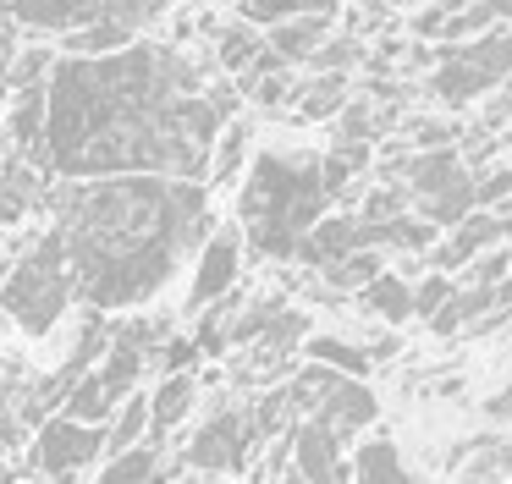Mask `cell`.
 Segmentation results:
<instances>
[{"label": "cell", "mask_w": 512, "mask_h": 484, "mask_svg": "<svg viewBox=\"0 0 512 484\" xmlns=\"http://www.w3.org/2000/svg\"><path fill=\"white\" fill-rule=\"evenodd\" d=\"M457 143V121H408V149L430 154V149H452Z\"/></svg>", "instance_id": "obj_36"}, {"label": "cell", "mask_w": 512, "mask_h": 484, "mask_svg": "<svg viewBox=\"0 0 512 484\" xmlns=\"http://www.w3.org/2000/svg\"><path fill=\"white\" fill-rule=\"evenodd\" d=\"M501 242V226H496V215H485V209H474L468 220H457L452 226V237H441L430 248V259H435V270L441 275H457V270H468V259H479L485 248H496Z\"/></svg>", "instance_id": "obj_9"}, {"label": "cell", "mask_w": 512, "mask_h": 484, "mask_svg": "<svg viewBox=\"0 0 512 484\" xmlns=\"http://www.w3.org/2000/svg\"><path fill=\"white\" fill-rule=\"evenodd\" d=\"M347 484H413V479H408V468H402L397 446H391L386 435H375V440H364V446L353 451Z\"/></svg>", "instance_id": "obj_17"}, {"label": "cell", "mask_w": 512, "mask_h": 484, "mask_svg": "<svg viewBox=\"0 0 512 484\" xmlns=\"http://www.w3.org/2000/svg\"><path fill=\"white\" fill-rule=\"evenodd\" d=\"M138 374H144V347H138V341H127V336H111V352H105V363L94 369V380L105 385V396H111L116 407L133 396Z\"/></svg>", "instance_id": "obj_18"}, {"label": "cell", "mask_w": 512, "mask_h": 484, "mask_svg": "<svg viewBox=\"0 0 512 484\" xmlns=\"http://www.w3.org/2000/svg\"><path fill=\"white\" fill-rule=\"evenodd\" d=\"M12 55H17V33H12V28H0V77H6V66H12Z\"/></svg>", "instance_id": "obj_38"}, {"label": "cell", "mask_w": 512, "mask_h": 484, "mask_svg": "<svg viewBox=\"0 0 512 484\" xmlns=\"http://www.w3.org/2000/svg\"><path fill=\"white\" fill-rule=\"evenodd\" d=\"M243 88L254 94L259 110H287L292 94H298V77H292V72H265V77H248Z\"/></svg>", "instance_id": "obj_32"}, {"label": "cell", "mask_w": 512, "mask_h": 484, "mask_svg": "<svg viewBox=\"0 0 512 484\" xmlns=\"http://www.w3.org/2000/svg\"><path fill=\"white\" fill-rule=\"evenodd\" d=\"M193 468H237L248 457V418L237 413H221L215 424H204L188 446Z\"/></svg>", "instance_id": "obj_11"}, {"label": "cell", "mask_w": 512, "mask_h": 484, "mask_svg": "<svg viewBox=\"0 0 512 484\" xmlns=\"http://www.w3.org/2000/svg\"><path fill=\"white\" fill-rule=\"evenodd\" d=\"M248 149H254V127L232 116L221 132H215V143H210V160H204V176H210L215 187H232V176L248 165Z\"/></svg>", "instance_id": "obj_16"}, {"label": "cell", "mask_w": 512, "mask_h": 484, "mask_svg": "<svg viewBox=\"0 0 512 484\" xmlns=\"http://www.w3.org/2000/svg\"><path fill=\"white\" fill-rule=\"evenodd\" d=\"M457 292V281L452 275H441V270H430V275H419V281L408 286V297H413V314L419 319H435L446 308V297Z\"/></svg>", "instance_id": "obj_30"}, {"label": "cell", "mask_w": 512, "mask_h": 484, "mask_svg": "<svg viewBox=\"0 0 512 484\" xmlns=\"http://www.w3.org/2000/svg\"><path fill=\"white\" fill-rule=\"evenodd\" d=\"M430 94L441 99V105L463 110V105H474V99L496 94V83H490V77H479L474 66H468V61H457V55L441 44V55H435V72H430Z\"/></svg>", "instance_id": "obj_13"}, {"label": "cell", "mask_w": 512, "mask_h": 484, "mask_svg": "<svg viewBox=\"0 0 512 484\" xmlns=\"http://www.w3.org/2000/svg\"><path fill=\"white\" fill-rule=\"evenodd\" d=\"M6 132H12V149L23 154V160H39V149H45V88H17L12 99H6Z\"/></svg>", "instance_id": "obj_14"}, {"label": "cell", "mask_w": 512, "mask_h": 484, "mask_svg": "<svg viewBox=\"0 0 512 484\" xmlns=\"http://www.w3.org/2000/svg\"><path fill=\"white\" fill-rule=\"evenodd\" d=\"M39 193H45V182H39L34 160L12 154V160L0 165V226H17V220L39 204Z\"/></svg>", "instance_id": "obj_15"}, {"label": "cell", "mask_w": 512, "mask_h": 484, "mask_svg": "<svg viewBox=\"0 0 512 484\" xmlns=\"http://www.w3.org/2000/svg\"><path fill=\"white\" fill-rule=\"evenodd\" d=\"M386 11H419V6H430V0H380Z\"/></svg>", "instance_id": "obj_40"}, {"label": "cell", "mask_w": 512, "mask_h": 484, "mask_svg": "<svg viewBox=\"0 0 512 484\" xmlns=\"http://www.w3.org/2000/svg\"><path fill=\"white\" fill-rule=\"evenodd\" d=\"M155 462H160L155 440H149V446L138 440V446L105 457V468H100V479H94V484H155Z\"/></svg>", "instance_id": "obj_26"}, {"label": "cell", "mask_w": 512, "mask_h": 484, "mask_svg": "<svg viewBox=\"0 0 512 484\" xmlns=\"http://www.w3.org/2000/svg\"><path fill=\"white\" fill-rule=\"evenodd\" d=\"M105 6L100 0H6V22L12 28H34L45 39H67V33L100 22Z\"/></svg>", "instance_id": "obj_6"}, {"label": "cell", "mask_w": 512, "mask_h": 484, "mask_svg": "<svg viewBox=\"0 0 512 484\" xmlns=\"http://www.w3.org/2000/svg\"><path fill=\"white\" fill-rule=\"evenodd\" d=\"M507 347H512V336H507Z\"/></svg>", "instance_id": "obj_44"}, {"label": "cell", "mask_w": 512, "mask_h": 484, "mask_svg": "<svg viewBox=\"0 0 512 484\" xmlns=\"http://www.w3.org/2000/svg\"><path fill=\"white\" fill-rule=\"evenodd\" d=\"M210 226L204 182L171 176H94L61 182L56 237L67 253L72 297L94 308L149 303L177 275Z\"/></svg>", "instance_id": "obj_1"}, {"label": "cell", "mask_w": 512, "mask_h": 484, "mask_svg": "<svg viewBox=\"0 0 512 484\" xmlns=\"http://www.w3.org/2000/svg\"><path fill=\"white\" fill-rule=\"evenodd\" d=\"M358 248H364V226H358V215H320L309 231H303L298 259L331 270L336 259H347V253H358Z\"/></svg>", "instance_id": "obj_10"}, {"label": "cell", "mask_w": 512, "mask_h": 484, "mask_svg": "<svg viewBox=\"0 0 512 484\" xmlns=\"http://www.w3.org/2000/svg\"><path fill=\"white\" fill-rule=\"evenodd\" d=\"M6 99H12V88H6V83H0V116H6Z\"/></svg>", "instance_id": "obj_41"}, {"label": "cell", "mask_w": 512, "mask_h": 484, "mask_svg": "<svg viewBox=\"0 0 512 484\" xmlns=\"http://www.w3.org/2000/svg\"><path fill=\"white\" fill-rule=\"evenodd\" d=\"M105 457V429H89V424H72V418H50L39 424V440H34V468L56 484H72L89 462Z\"/></svg>", "instance_id": "obj_4"}, {"label": "cell", "mask_w": 512, "mask_h": 484, "mask_svg": "<svg viewBox=\"0 0 512 484\" xmlns=\"http://www.w3.org/2000/svg\"><path fill=\"white\" fill-rule=\"evenodd\" d=\"M0 165H6V143H0Z\"/></svg>", "instance_id": "obj_43"}, {"label": "cell", "mask_w": 512, "mask_h": 484, "mask_svg": "<svg viewBox=\"0 0 512 484\" xmlns=\"http://www.w3.org/2000/svg\"><path fill=\"white\" fill-rule=\"evenodd\" d=\"M303 352H309V363L336 369L342 380H364V374H369V352L364 347H347L342 336H309V341H303Z\"/></svg>", "instance_id": "obj_25"}, {"label": "cell", "mask_w": 512, "mask_h": 484, "mask_svg": "<svg viewBox=\"0 0 512 484\" xmlns=\"http://www.w3.org/2000/svg\"><path fill=\"white\" fill-rule=\"evenodd\" d=\"M72 303V275H67V253H61V237L45 231L39 242H28L17 253V264L0 281V308L28 330V336H45L56 330V319L67 314Z\"/></svg>", "instance_id": "obj_3"}, {"label": "cell", "mask_w": 512, "mask_h": 484, "mask_svg": "<svg viewBox=\"0 0 512 484\" xmlns=\"http://www.w3.org/2000/svg\"><path fill=\"white\" fill-rule=\"evenodd\" d=\"M380 270H386L380 253L375 248H358V253H347V259H336L331 270H325V281H331V286H369Z\"/></svg>", "instance_id": "obj_29"}, {"label": "cell", "mask_w": 512, "mask_h": 484, "mask_svg": "<svg viewBox=\"0 0 512 484\" xmlns=\"http://www.w3.org/2000/svg\"><path fill=\"white\" fill-rule=\"evenodd\" d=\"M188 407H193V380H188V374H166L160 391L149 396V429H155V435L177 429L182 418H188Z\"/></svg>", "instance_id": "obj_23"}, {"label": "cell", "mask_w": 512, "mask_h": 484, "mask_svg": "<svg viewBox=\"0 0 512 484\" xmlns=\"http://www.w3.org/2000/svg\"><path fill=\"white\" fill-rule=\"evenodd\" d=\"M397 215H408V187L402 182H386V187H375V193L364 198V226H386V220H397Z\"/></svg>", "instance_id": "obj_33"}, {"label": "cell", "mask_w": 512, "mask_h": 484, "mask_svg": "<svg viewBox=\"0 0 512 484\" xmlns=\"http://www.w3.org/2000/svg\"><path fill=\"white\" fill-rule=\"evenodd\" d=\"M375 391H369L364 380H336L331 391L320 396V407H314L309 418H320L325 429H331L336 440H347L353 429H364V424H375Z\"/></svg>", "instance_id": "obj_8"}, {"label": "cell", "mask_w": 512, "mask_h": 484, "mask_svg": "<svg viewBox=\"0 0 512 484\" xmlns=\"http://www.w3.org/2000/svg\"><path fill=\"white\" fill-rule=\"evenodd\" d=\"M336 11H342V0H237V22L259 33L287 17H336Z\"/></svg>", "instance_id": "obj_20"}, {"label": "cell", "mask_w": 512, "mask_h": 484, "mask_svg": "<svg viewBox=\"0 0 512 484\" xmlns=\"http://www.w3.org/2000/svg\"><path fill=\"white\" fill-rule=\"evenodd\" d=\"M0 484H6V479H0Z\"/></svg>", "instance_id": "obj_46"}, {"label": "cell", "mask_w": 512, "mask_h": 484, "mask_svg": "<svg viewBox=\"0 0 512 484\" xmlns=\"http://www.w3.org/2000/svg\"><path fill=\"white\" fill-rule=\"evenodd\" d=\"M468 286H501L512 275V248H485L479 259H468Z\"/></svg>", "instance_id": "obj_35"}, {"label": "cell", "mask_w": 512, "mask_h": 484, "mask_svg": "<svg viewBox=\"0 0 512 484\" xmlns=\"http://www.w3.org/2000/svg\"><path fill=\"white\" fill-rule=\"evenodd\" d=\"M265 50V33L248 28V22H226V28H215V66L221 72H248V61Z\"/></svg>", "instance_id": "obj_22"}, {"label": "cell", "mask_w": 512, "mask_h": 484, "mask_svg": "<svg viewBox=\"0 0 512 484\" xmlns=\"http://www.w3.org/2000/svg\"><path fill=\"white\" fill-rule=\"evenodd\" d=\"M320 165L309 154H259L243 187V231L265 259H292L303 231L325 215Z\"/></svg>", "instance_id": "obj_2"}, {"label": "cell", "mask_w": 512, "mask_h": 484, "mask_svg": "<svg viewBox=\"0 0 512 484\" xmlns=\"http://www.w3.org/2000/svg\"><path fill=\"white\" fill-rule=\"evenodd\" d=\"M501 468H507V473H512V451H501Z\"/></svg>", "instance_id": "obj_42"}, {"label": "cell", "mask_w": 512, "mask_h": 484, "mask_svg": "<svg viewBox=\"0 0 512 484\" xmlns=\"http://www.w3.org/2000/svg\"><path fill=\"white\" fill-rule=\"evenodd\" d=\"M490 418H501V424H512V391L490 396Z\"/></svg>", "instance_id": "obj_39"}, {"label": "cell", "mask_w": 512, "mask_h": 484, "mask_svg": "<svg viewBox=\"0 0 512 484\" xmlns=\"http://www.w3.org/2000/svg\"><path fill=\"white\" fill-rule=\"evenodd\" d=\"M127 44H133V28L100 17V22H89V28L67 33V39H61V55H67V61H105V55L127 50Z\"/></svg>", "instance_id": "obj_21"}, {"label": "cell", "mask_w": 512, "mask_h": 484, "mask_svg": "<svg viewBox=\"0 0 512 484\" xmlns=\"http://www.w3.org/2000/svg\"><path fill=\"white\" fill-rule=\"evenodd\" d=\"M292 457H298V479L303 484H347V462H342V440L320 424L303 418L292 435Z\"/></svg>", "instance_id": "obj_7"}, {"label": "cell", "mask_w": 512, "mask_h": 484, "mask_svg": "<svg viewBox=\"0 0 512 484\" xmlns=\"http://www.w3.org/2000/svg\"><path fill=\"white\" fill-rule=\"evenodd\" d=\"M144 424H149V402H144V396H127V402H122V413H116L111 424H105V457H116V451L138 446Z\"/></svg>", "instance_id": "obj_28"}, {"label": "cell", "mask_w": 512, "mask_h": 484, "mask_svg": "<svg viewBox=\"0 0 512 484\" xmlns=\"http://www.w3.org/2000/svg\"><path fill=\"white\" fill-rule=\"evenodd\" d=\"M292 484H303V479H292Z\"/></svg>", "instance_id": "obj_45"}, {"label": "cell", "mask_w": 512, "mask_h": 484, "mask_svg": "<svg viewBox=\"0 0 512 484\" xmlns=\"http://www.w3.org/2000/svg\"><path fill=\"white\" fill-rule=\"evenodd\" d=\"M50 72H56V50H50V44H28V50L12 55V66H6L0 83L12 88V94H17V88H45Z\"/></svg>", "instance_id": "obj_27"}, {"label": "cell", "mask_w": 512, "mask_h": 484, "mask_svg": "<svg viewBox=\"0 0 512 484\" xmlns=\"http://www.w3.org/2000/svg\"><path fill=\"white\" fill-rule=\"evenodd\" d=\"M331 33H336V17H287V22H276V28H265V50L276 55L281 66H303V61H314V50H320Z\"/></svg>", "instance_id": "obj_12"}, {"label": "cell", "mask_w": 512, "mask_h": 484, "mask_svg": "<svg viewBox=\"0 0 512 484\" xmlns=\"http://www.w3.org/2000/svg\"><path fill=\"white\" fill-rule=\"evenodd\" d=\"M347 77L342 72H314V83H298L292 94V121H331L347 105Z\"/></svg>", "instance_id": "obj_19"}, {"label": "cell", "mask_w": 512, "mask_h": 484, "mask_svg": "<svg viewBox=\"0 0 512 484\" xmlns=\"http://www.w3.org/2000/svg\"><path fill=\"white\" fill-rule=\"evenodd\" d=\"M237 270H243V231H232V226L210 231L199 253V270H193V286H188V314H204L210 303H221L232 292Z\"/></svg>", "instance_id": "obj_5"}, {"label": "cell", "mask_w": 512, "mask_h": 484, "mask_svg": "<svg viewBox=\"0 0 512 484\" xmlns=\"http://www.w3.org/2000/svg\"><path fill=\"white\" fill-rule=\"evenodd\" d=\"M364 292V308H375L386 325H402V319L413 314V297H408V275H397V270H380L369 286H358Z\"/></svg>", "instance_id": "obj_24"}, {"label": "cell", "mask_w": 512, "mask_h": 484, "mask_svg": "<svg viewBox=\"0 0 512 484\" xmlns=\"http://www.w3.org/2000/svg\"><path fill=\"white\" fill-rule=\"evenodd\" d=\"M193 358H199V347H193V341H171V347H166L171 374H188V369H193Z\"/></svg>", "instance_id": "obj_37"}, {"label": "cell", "mask_w": 512, "mask_h": 484, "mask_svg": "<svg viewBox=\"0 0 512 484\" xmlns=\"http://www.w3.org/2000/svg\"><path fill=\"white\" fill-rule=\"evenodd\" d=\"M474 209H485V215H507L512 209V171H490L474 182Z\"/></svg>", "instance_id": "obj_34"}, {"label": "cell", "mask_w": 512, "mask_h": 484, "mask_svg": "<svg viewBox=\"0 0 512 484\" xmlns=\"http://www.w3.org/2000/svg\"><path fill=\"white\" fill-rule=\"evenodd\" d=\"M364 39H353V33H336V39H325L320 44V50H314V72H342L347 77V66H353V61H364Z\"/></svg>", "instance_id": "obj_31"}]
</instances>
